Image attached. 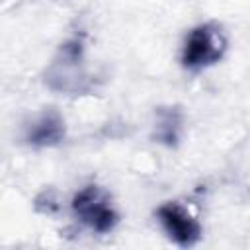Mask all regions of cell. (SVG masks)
<instances>
[{"label": "cell", "instance_id": "6da1fadb", "mask_svg": "<svg viewBox=\"0 0 250 250\" xmlns=\"http://www.w3.org/2000/svg\"><path fill=\"white\" fill-rule=\"evenodd\" d=\"M47 84L59 92H80L86 80L82 66V43L72 39L64 43L57 59L47 68Z\"/></svg>", "mask_w": 250, "mask_h": 250}, {"label": "cell", "instance_id": "5b68a950", "mask_svg": "<svg viewBox=\"0 0 250 250\" xmlns=\"http://www.w3.org/2000/svg\"><path fill=\"white\" fill-rule=\"evenodd\" d=\"M64 137V119L59 111L49 109L41 113L25 131V141L31 146H53Z\"/></svg>", "mask_w": 250, "mask_h": 250}, {"label": "cell", "instance_id": "7a4b0ae2", "mask_svg": "<svg viewBox=\"0 0 250 250\" xmlns=\"http://www.w3.org/2000/svg\"><path fill=\"white\" fill-rule=\"evenodd\" d=\"M225 51V37L213 25H197L189 31L184 51L182 62L186 68L197 70L217 62Z\"/></svg>", "mask_w": 250, "mask_h": 250}, {"label": "cell", "instance_id": "3957f363", "mask_svg": "<svg viewBox=\"0 0 250 250\" xmlns=\"http://www.w3.org/2000/svg\"><path fill=\"white\" fill-rule=\"evenodd\" d=\"M74 215L96 232H109L117 223V213L111 209L107 195L98 186H86L72 197Z\"/></svg>", "mask_w": 250, "mask_h": 250}, {"label": "cell", "instance_id": "277c9868", "mask_svg": "<svg viewBox=\"0 0 250 250\" xmlns=\"http://www.w3.org/2000/svg\"><path fill=\"white\" fill-rule=\"evenodd\" d=\"M158 219L168 236L180 246H191L201 236V227L180 203H164L158 207Z\"/></svg>", "mask_w": 250, "mask_h": 250}, {"label": "cell", "instance_id": "8992f818", "mask_svg": "<svg viewBox=\"0 0 250 250\" xmlns=\"http://www.w3.org/2000/svg\"><path fill=\"white\" fill-rule=\"evenodd\" d=\"M180 131H182V113L176 107H160L156 113L152 137L168 146H174L180 139Z\"/></svg>", "mask_w": 250, "mask_h": 250}]
</instances>
